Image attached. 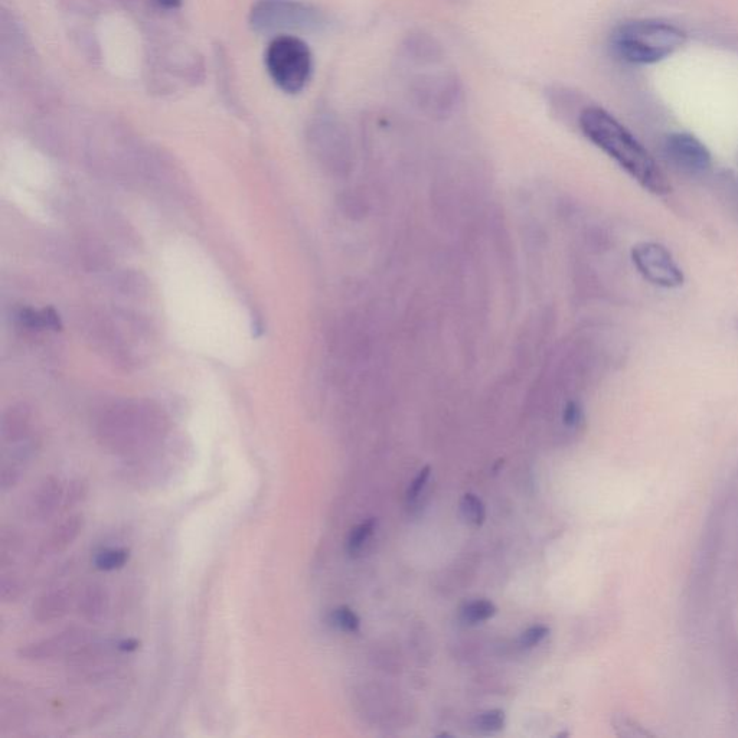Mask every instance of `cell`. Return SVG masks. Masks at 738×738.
<instances>
[{"label": "cell", "mask_w": 738, "mask_h": 738, "mask_svg": "<svg viewBox=\"0 0 738 738\" xmlns=\"http://www.w3.org/2000/svg\"><path fill=\"white\" fill-rule=\"evenodd\" d=\"M579 124L583 135L615 160L646 191L655 195H666L671 191L668 179L651 153L609 111L597 106L586 107L581 111Z\"/></svg>", "instance_id": "cell-1"}, {"label": "cell", "mask_w": 738, "mask_h": 738, "mask_svg": "<svg viewBox=\"0 0 738 738\" xmlns=\"http://www.w3.org/2000/svg\"><path fill=\"white\" fill-rule=\"evenodd\" d=\"M168 433V417L148 403L114 404L101 414L97 424L100 443L130 459L159 447Z\"/></svg>", "instance_id": "cell-2"}, {"label": "cell", "mask_w": 738, "mask_h": 738, "mask_svg": "<svg viewBox=\"0 0 738 738\" xmlns=\"http://www.w3.org/2000/svg\"><path fill=\"white\" fill-rule=\"evenodd\" d=\"M687 42L678 26L651 19L623 22L610 35V48L619 60L635 65L656 64L671 57Z\"/></svg>", "instance_id": "cell-3"}, {"label": "cell", "mask_w": 738, "mask_h": 738, "mask_svg": "<svg viewBox=\"0 0 738 738\" xmlns=\"http://www.w3.org/2000/svg\"><path fill=\"white\" fill-rule=\"evenodd\" d=\"M266 67L271 80L284 93H302L312 78L313 54L303 39L283 34L270 42Z\"/></svg>", "instance_id": "cell-4"}, {"label": "cell", "mask_w": 738, "mask_h": 738, "mask_svg": "<svg viewBox=\"0 0 738 738\" xmlns=\"http://www.w3.org/2000/svg\"><path fill=\"white\" fill-rule=\"evenodd\" d=\"M256 31H319L328 25L325 13L300 0H259L251 11Z\"/></svg>", "instance_id": "cell-5"}, {"label": "cell", "mask_w": 738, "mask_h": 738, "mask_svg": "<svg viewBox=\"0 0 738 738\" xmlns=\"http://www.w3.org/2000/svg\"><path fill=\"white\" fill-rule=\"evenodd\" d=\"M407 96L413 106L423 113L431 117H444L462 101V81L452 70L424 71L408 80Z\"/></svg>", "instance_id": "cell-6"}, {"label": "cell", "mask_w": 738, "mask_h": 738, "mask_svg": "<svg viewBox=\"0 0 738 738\" xmlns=\"http://www.w3.org/2000/svg\"><path fill=\"white\" fill-rule=\"evenodd\" d=\"M632 260L643 279L664 289H677L684 284V273L664 246L640 243L633 247Z\"/></svg>", "instance_id": "cell-7"}, {"label": "cell", "mask_w": 738, "mask_h": 738, "mask_svg": "<svg viewBox=\"0 0 738 738\" xmlns=\"http://www.w3.org/2000/svg\"><path fill=\"white\" fill-rule=\"evenodd\" d=\"M91 640L90 630L84 628H68L47 639L29 643L19 649V658L25 661H50L64 655H74L75 652L87 646Z\"/></svg>", "instance_id": "cell-8"}, {"label": "cell", "mask_w": 738, "mask_h": 738, "mask_svg": "<svg viewBox=\"0 0 738 738\" xmlns=\"http://www.w3.org/2000/svg\"><path fill=\"white\" fill-rule=\"evenodd\" d=\"M664 152L672 165L688 173L708 171L713 163L710 150L691 133H672L666 137Z\"/></svg>", "instance_id": "cell-9"}, {"label": "cell", "mask_w": 738, "mask_h": 738, "mask_svg": "<svg viewBox=\"0 0 738 738\" xmlns=\"http://www.w3.org/2000/svg\"><path fill=\"white\" fill-rule=\"evenodd\" d=\"M65 488L57 476H48L37 486L28 505L26 514L32 521L45 522L57 514L64 505Z\"/></svg>", "instance_id": "cell-10"}, {"label": "cell", "mask_w": 738, "mask_h": 738, "mask_svg": "<svg viewBox=\"0 0 738 738\" xmlns=\"http://www.w3.org/2000/svg\"><path fill=\"white\" fill-rule=\"evenodd\" d=\"M401 58L408 64L424 68L443 62L444 51L436 38L423 34V32H417L404 39L401 45Z\"/></svg>", "instance_id": "cell-11"}, {"label": "cell", "mask_w": 738, "mask_h": 738, "mask_svg": "<svg viewBox=\"0 0 738 738\" xmlns=\"http://www.w3.org/2000/svg\"><path fill=\"white\" fill-rule=\"evenodd\" d=\"M74 593L71 587H60L50 590L38 597L32 606V616L39 623H50L67 615L73 603Z\"/></svg>", "instance_id": "cell-12"}, {"label": "cell", "mask_w": 738, "mask_h": 738, "mask_svg": "<svg viewBox=\"0 0 738 738\" xmlns=\"http://www.w3.org/2000/svg\"><path fill=\"white\" fill-rule=\"evenodd\" d=\"M84 528V517L81 514L71 515V517L65 518L61 524L52 529L47 540L39 548V555L42 558L47 555L60 554L62 551L67 550L73 542L77 540L78 535L81 534Z\"/></svg>", "instance_id": "cell-13"}, {"label": "cell", "mask_w": 738, "mask_h": 738, "mask_svg": "<svg viewBox=\"0 0 738 738\" xmlns=\"http://www.w3.org/2000/svg\"><path fill=\"white\" fill-rule=\"evenodd\" d=\"M109 609V594L106 587L99 583H91L84 587L78 597L80 615L90 623H99Z\"/></svg>", "instance_id": "cell-14"}, {"label": "cell", "mask_w": 738, "mask_h": 738, "mask_svg": "<svg viewBox=\"0 0 738 738\" xmlns=\"http://www.w3.org/2000/svg\"><path fill=\"white\" fill-rule=\"evenodd\" d=\"M31 419V410L24 404L9 408L2 421L3 440L6 443H18L26 440Z\"/></svg>", "instance_id": "cell-15"}, {"label": "cell", "mask_w": 738, "mask_h": 738, "mask_svg": "<svg viewBox=\"0 0 738 738\" xmlns=\"http://www.w3.org/2000/svg\"><path fill=\"white\" fill-rule=\"evenodd\" d=\"M130 551L126 548H104L94 555V566L100 571L120 570L126 566Z\"/></svg>", "instance_id": "cell-16"}, {"label": "cell", "mask_w": 738, "mask_h": 738, "mask_svg": "<svg viewBox=\"0 0 738 738\" xmlns=\"http://www.w3.org/2000/svg\"><path fill=\"white\" fill-rule=\"evenodd\" d=\"M498 613V607L491 600H475L466 604L462 610V619L469 625H478L492 619Z\"/></svg>", "instance_id": "cell-17"}, {"label": "cell", "mask_w": 738, "mask_h": 738, "mask_svg": "<svg viewBox=\"0 0 738 738\" xmlns=\"http://www.w3.org/2000/svg\"><path fill=\"white\" fill-rule=\"evenodd\" d=\"M460 511H462L463 518L470 524L476 525V527H480L485 522V504H483L482 499H479L473 493H466L463 496L462 502H460Z\"/></svg>", "instance_id": "cell-18"}, {"label": "cell", "mask_w": 738, "mask_h": 738, "mask_svg": "<svg viewBox=\"0 0 738 738\" xmlns=\"http://www.w3.org/2000/svg\"><path fill=\"white\" fill-rule=\"evenodd\" d=\"M473 726L480 733L493 734L499 733L505 727V713L502 710H491L486 713L479 714L473 721Z\"/></svg>", "instance_id": "cell-19"}, {"label": "cell", "mask_w": 738, "mask_h": 738, "mask_svg": "<svg viewBox=\"0 0 738 738\" xmlns=\"http://www.w3.org/2000/svg\"><path fill=\"white\" fill-rule=\"evenodd\" d=\"M331 622L336 628L348 633L359 632V628H361V620H359L357 613L349 609L348 606H341L333 610Z\"/></svg>", "instance_id": "cell-20"}, {"label": "cell", "mask_w": 738, "mask_h": 738, "mask_svg": "<svg viewBox=\"0 0 738 738\" xmlns=\"http://www.w3.org/2000/svg\"><path fill=\"white\" fill-rule=\"evenodd\" d=\"M375 525H377V521H375V519H368V521L362 522V524H359L357 527L352 529L351 534H349L348 537L349 553L357 554L358 551H361L365 542H367L369 538H371V535L374 534Z\"/></svg>", "instance_id": "cell-21"}, {"label": "cell", "mask_w": 738, "mask_h": 738, "mask_svg": "<svg viewBox=\"0 0 738 738\" xmlns=\"http://www.w3.org/2000/svg\"><path fill=\"white\" fill-rule=\"evenodd\" d=\"M24 591V583H22L19 577L13 576V574L2 577V581H0V597H2L3 602H16L24 594Z\"/></svg>", "instance_id": "cell-22"}, {"label": "cell", "mask_w": 738, "mask_h": 738, "mask_svg": "<svg viewBox=\"0 0 738 738\" xmlns=\"http://www.w3.org/2000/svg\"><path fill=\"white\" fill-rule=\"evenodd\" d=\"M88 495V483L84 479H75L65 489L64 505L62 509H71L83 502Z\"/></svg>", "instance_id": "cell-23"}, {"label": "cell", "mask_w": 738, "mask_h": 738, "mask_svg": "<svg viewBox=\"0 0 738 738\" xmlns=\"http://www.w3.org/2000/svg\"><path fill=\"white\" fill-rule=\"evenodd\" d=\"M548 635H550V628H547V626H532V628L522 633L519 643H521L522 648H534V646L540 645Z\"/></svg>", "instance_id": "cell-24"}, {"label": "cell", "mask_w": 738, "mask_h": 738, "mask_svg": "<svg viewBox=\"0 0 738 738\" xmlns=\"http://www.w3.org/2000/svg\"><path fill=\"white\" fill-rule=\"evenodd\" d=\"M0 561H2L3 566H5L6 561H8V558L12 557V554L15 553L16 548H18L19 544V537L16 535V532H3L2 534V540H0Z\"/></svg>", "instance_id": "cell-25"}, {"label": "cell", "mask_w": 738, "mask_h": 738, "mask_svg": "<svg viewBox=\"0 0 738 738\" xmlns=\"http://www.w3.org/2000/svg\"><path fill=\"white\" fill-rule=\"evenodd\" d=\"M430 473V466H426V468L420 470L419 475L414 478L413 482L410 483V488H408V501H414V499L419 498L421 491H423L424 486H426L427 480L430 478Z\"/></svg>", "instance_id": "cell-26"}, {"label": "cell", "mask_w": 738, "mask_h": 738, "mask_svg": "<svg viewBox=\"0 0 738 738\" xmlns=\"http://www.w3.org/2000/svg\"><path fill=\"white\" fill-rule=\"evenodd\" d=\"M139 648V642L136 639H124L117 643V649L122 652H133Z\"/></svg>", "instance_id": "cell-27"}, {"label": "cell", "mask_w": 738, "mask_h": 738, "mask_svg": "<svg viewBox=\"0 0 738 738\" xmlns=\"http://www.w3.org/2000/svg\"><path fill=\"white\" fill-rule=\"evenodd\" d=\"M568 426H574L579 421V410L576 407L570 406L566 411V417H564Z\"/></svg>", "instance_id": "cell-28"}, {"label": "cell", "mask_w": 738, "mask_h": 738, "mask_svg": "<svg viewBox=\"0 0 738 738\" xmlns=\"http://www.w3.org/2000/svg\"><path fill=\"white\" fill-rule=\"evenodd\" d=\"M160 8L163 9H176L181 6L182 0H156Z\"/></svg>", "instance_id": "cell-29"}]
</instances>
